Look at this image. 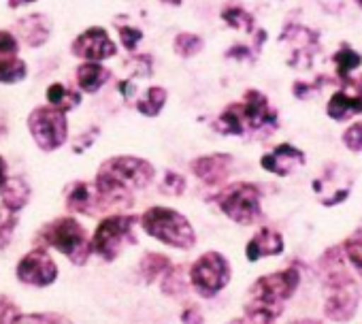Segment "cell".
Returning a JSON list of instances; mask_svg holds the SVG:
<instances>
[{
    "label": "cell",
    "mask_w": 362,
    "mask_h": 324,
    "mask_svg": "<svg viewBox=\"0 0 362 324\" xmlns=\"http://www.w3.org/2000/svg\"><path fill=\"white\" fill-rule=\"evenodd\" d=\"M75 79H77V86L81 92L96 94L111 79V71L103 62H83L77 66Z\"/></svg>",
    "instance_id": "ffe728a7"
},
{
    "label": "cell",
    "mask_w": 362,
    "mask_h": 324,
    "mask_svg": "<svg viewBox=\"0 0 362 324\" xmlns=\"http://www.w3.org/2000/svg\"><path fill=\"white\" fill-rule=\"evenodd\" d=\"M52 37V22L43 13H30L18 22V41H22L26 47L37 50L43 47Z\"/></svg>",
    "instance_id": "e0dca14e"
},
{
    "label": "cell",
    "mask_w": 362,
    "mask_h": 324,
    "mask_svg": "<svg viewBox=\"0 0 362 324\" xmlns=\"http://www.w3.org/2000/svg\"><path fill=\"white\" fill-rule=\"evenodd\" d=\"M7 132V128H5V122H0V137H3Z\"/></svg>",
    "instance_id": "ee69618b"
},
{
    "label": "cell",
    "mask_w": 362,
    "mask_h": 324,
    "mask_svg": "<svg viewBox=\"0 0 362 324\" xmlns=\"http://www.w3.org/2000/svg\"><path fill=\"white\" fill-rule=\"evenodd\" d=\"M7 180H9V173H7V162H5V158L0 156V190H3V186L7 184Z\"/></svg>",
    "instance_id": "ab89813d"
},
{
    "label": "cell",
    "mask_w": 362,
    "mask_h": 324,
    "mask_svg": "<svg viewBox=\"0 0 362 324\" xmlns=\"http://www.w3.org/2000/svg\"><path fill=\"white\" fill-rule=\"evenodd\" d=\"M30 186L22 178H9L0 190V209L20 214L30 203Z\"/></svg>",
    "instance_id": "d6986e66"
},
{
    "label": "cell",
    "mask_w": 362,
    "mask_h": 324,
    "mask_svg": "<svg viewBox=\"0 0 362 324\" xmlns=\"http://www.w3.org/2000/svg\"><path fill=\"white\" fill-rule=\"evenodd\" d=\"M162 5H168V7H181L184 5V0H160Z\"/></svg>",
    "instance_id": "7bdbcfd3"
},
{
    "label": "cell",
    "mask_w": 362,
    "mask_h": 324,
    "mask_svg": "<svg viewBox=\"0 0 362 324\" xmlns=\"http://www.w3.org/2000/svg\"><path fill=\"white\" fill-rule=\"evenodd\" d=\"M141 228L156 241L177 248V250H192L197 245V231L192 222L177 209L170 207H149L139 218Z\"/></svg>",
    "instance_id": "277c9868"
},
{
    "label": "cell",
    "mask_w": 362,
    "mask_h": 324,
    "mask_svg": "<svg viewBox=\"0 0 362 324\" xmlns=\"http://www.w3.org/2000/svg\"><path fill=\"white\" fill-rule=\"evenodd\" d=\"M235 56H237V58H250V56H252V52H250L245 45H235L233 50H228V52H226V58H235Z\"/></svg>",
    "instance_id": "f35d334b"
},
{
    "label": "cell",
    "mask_w": 362,
    "mask_h": 324,
    "mask_svg": "<svg viewBox=\"0 0 362 324\" xmlns=\"http://www.w3.org/2000/svg\"><path fill=\"white\" fill-rule=\"evenodd\" d=\"M66 209L73 214L83 216H98L100 212H107L103 197L98 195L94 182H73L66 190Z\"/></svg>",
    "instance_id": "9a60e30c"
},
{
    "label": "cell",
    "mask_w": 362,
    "mask_h": 324,
    "mask_svg": "<svg viewBox=\"0 0 362 324\" xmlns=\"http://www.w3.org/2000/svg\"><path fill=\"white\" fill-rule=\"evenodd\" d=\"M288 324H324L322 320H315V318H300V320H292Z\"/></svg>",
    "instance_id": "b9f144b4"
},
{
    "label": "cell",
    "mask_w": 362,
    "mask_h": 324,
    "mask_svg": "<svg viewBox=\"0 0 362 324\" xmlns=\"http://www.w3.org/2000/svg\"><path fill=\"white\" fill-rule=\"evenodd\" d=\"M18 222H20V214L0 209V250H5L11 243Z\"/></svg>",
    "instance_id": "f546056e"
},
{
    "label": "cell",
    "mask_w": 362,
    "mask_h": 324,
    "mask_svg": "<svg viewBox=\"0 0 362 324\" xmlns=\"http://www.w3.org/2000/svg\"><path fill=\"white\" fill-rule=\"evenodd\" d=\"M160 290L166 296H184L190 288V277H188V267L186 265H170L164 275L160 277Z\"/></svg>",
    "instance_id": "7402d4cb"
},
{
    "label": "cell",
    "mask_w": 362,
    "mask_h": 324,
    "mask_svg": "<svg viewBox=\"0 0 362 324\" xmlns=\"http://www.w3.org/2000/svg\"><path fill=\"white\" fill-rule=\"evenodd\" d=\"M188 277H190V286L203 299H214L230 284L233 269L224 254L211 250V252H205L203 256H199L188 267Z\"/></svg>",
    "instance_id": "ba28073f"
},
{
    "label": "cell",
    "mask_w": 362,
    "mask_h": 324,
    "mask_svg": "<svg viewBox=\"0 0 362 324\" xmlns=\"http://www.w3.org/2000/svg\"><path fill=\"white\" fill-rule=\"evenodd\" d=\"M222 20L228 26H233V28H245L247 33L254 30V18L245 9H241V7H228V9H224L222 11Z\"/></svg>",
    "instance_id": "4dcf8cb0"
},
{
    "label": "cell",
    "mask_w": 362,
    "mask_h": 324,
    "mask_svg": "<svg viewBox=\"0 0 362 324\" xmlns=\"http://www.w3.org/2000/svg\"><path fill=\"white\" fill-rule=\"evenodd\" d=\"M20 54V41L13 33L0 30V58L7 56H18Z\"/></svg>",
    "instance_id": "8d00e7d4"
},
{
    "label": "cell",
    "mask_w": 362,
    "mask_h": 324,
    "mask_svg": "<svg viewBox=\"0 0 362 324\" xmlns=\"http://www.w3.org/2000/svg\"><path fill=\"white\" fill-rule=\"evenodd\" d=\"M235 158L230 154H209L192 160V173L207 186H220L230 178Z\"/></svg>",
    "instance_id": "5bb4252c"
},
{
    "label": "cell",
    "mask_w": 362,
    "mask_h": 324,
    "mask_svg": "<svg viewBox=\"0 0 362 324\" xmlns=\"http://www.w3.org/2000/svg\"><path fill=\"white\" fill-rule=\"evenodd\" d=\"M117 33H119V41L124 45L126 52H134L139 41L143 39V30L141 28H134V26H128V24H122V26H115Z\"/></svg>",
    "instance_id": "836d02e7"
},
{
    "label": "cell",
    "mask_w": 362,
    "mask_h": 324,
    "mask_svg": "<svg viewBox=\"0 0 362 324\" xmlns=\"http://www.w3.org/2000/svg\"><path fill=\"white\" fill-rule=\"evenodd\" d=\"M71 54L86 62H103L117 54V45L105 28L92 26L71 43Z\"/></svg>",
    "instance_id": "7c38bea8"
},
{
    "label": "cell",
    "mask_w": 362,
    "mask_h": 324,
    "mask_svg": "<svg viewBox=\"0 0 362 324\" xmlns=\"http://www.w3.org/2000/svg\"><path fill=\"white\" fill-rule=\"evenodd\" d=\"M28 77V64L20 56L0 58V83H20Z\"/></svg>",
    "instance_id": "4316f807"
},
{
    "label": "cell",
    "mask_w": 362,
    "mask_h": 324,
    "mask_svg": "<svg viewBox=\"0 0 362 324\" xmlns=\"http://www.w3.org/2000/svg\"><path fill=\"white\" fill-rule=\"evenodd\" d=\"M35 248H54L77 267H83L92 256L88 231L73 216H62L45 222L35 235Z\"/></svg>",
    "instance_id": "3957f363"
},
{
    "label": "cell",
    "mask_w": 362,
    "mask_h": 324,
    "mask_svg": "<svg viewBox=\"0 0 362 324\" xmlns=\"http://www.w3.org/2000/svg\"><path fill=\"white\" fill-rule=\"evenodd\" d=\"M326 111H328V117H332L337 122H343L356 113H362V79L354 83L351 92L341 90V92L332 94Z\"/></svg>",
    "instance_id": "ac0fdd59"
},
{
    "label": "cell",
    "mask_w": 362,
    "mask_h": 324,
    "mask_svg": "<svg viewBox=\"0 0 362 324\" xmlns=\"http://www.w3.org/2000/svg\"><path fill=\"white\" fill-rule=\"evenodd\" d=\"M58 265L52 258V254L45 248H33L28 254H24L16 267V277L35 288L52 286L58 279Z\"/></svg>",
    "instance_id": "8fae6325"
},
{
    "label": "cell",
    "mask_w": 362,
    "mask_h": 324,
    "mask_svg": "<svg viewBox=\"0 0 362 324\" xmlns=\"http://www.w3.org/2000/svg\"><path fill=\"white\" fill-rule=\"evenodd\" d=\"M47 105L62 111V113H69L73 109H77L81 105V94L77 90H71L66 88L64 83H52L47 88Z\"/></svg>",
    "instance_id": "603a6c76"
},
{
    "label": "cell",
    "mask_w": 362,
    "mask_h": 324,
    "mask_svg": "<svg viewBox=\"0 0 362 324\" xmlns=\"http://www.w3.org/2000/svg\"><path fill=\"white\" fill-rule=\"evenodd\" d=\"M216 203L228 220H233L241 226L258 224L264 218L262 192L256 184H250V182H235V184L226 186L216 197Z\"/></svg>",
    "instance_id": "8992f818"
},
{
    "label": "cell",
    "mask_w": 362,
    "mask_h": 324,
    "mask_svg": "<svg viewBox=\"0 0 362 324\" xmlns=\"http://www.w3.org/2000/svg\"><path fill=\"white\" fill-rule=\"evenodd\" d=\"M134 224H139V216L134 214H111V216H105L90 243H92V252H96L103 260L107 262H113L126 245H134L136 243V237L132 233Z\"/></svg>",
    "instance_id": "5b68a950"
},
{
    "label": "cell",
    "mask_w": 362,
    "mask_h": 324,
    "mask_svg": "<svg viewBox=\"0 0 362 324\" xmlns=\"http://www.w3.org/2000/svg\"><path fill=\"white\" fill-rule=\"evenodd\" d=\"M305 151L294 147L292 143H281L277 145L275 149L267 151L262 158H260V167L267 171V173H273V175H279V178H286L290 175L294 169L303 167L305 165Z\"/></svg>",
    "instance_id": "4fadbf2b"
},
{
    "label": "cell",
    "mask_w": 362,
    "mask_h": 324,
    "mask_svg": "<svg viewBox=\"0 0 362 324\" xmlns=\"http://www.w3.org/2000/svg\"><path fill=\"white\" fill-rule=\"evenodd\" d=\"M20 316L22 309L9 296H0V324H16Z\"/></svg>",
    "instance_id": "d590c367"
},
{
    "label": "cell",
    "mask_w": 362,
    "mask_h": 324,
    "mask_svg": "<svg viewBox=\"0 0 362 324\" xmlns=\"http://www.w3.org/2000/svg\"><path fill=\"white\" fill-rule=\"evenodd\" d=\"M181 322L184 324H205L203 311L199 309V305H190L181 311Z\"/></svg>",
    "instance_id": "74e56055"
},
{
    "label": "cell",
    "mask_w": 362,
    "mask_h": 324,
    "mask_svg": "<svg viewBox=\"0 0 362 324\" xmlns=\"http://www.w3.org/2000/svg\"><path fill=\"white\" fill-rule=\"evenodd\" d=\"M341 245V250H343V256H345V260L351 265V269L356 271V275L360 277V282H362V222L356 226V231L343 241V243H339Z\"/></svg>",
    "instance_id": "484cf974"
},
{
    "label": "cell",
    "mask_w": 362,
    "mask_h": 324,
    "mask_svg": "<svg viewBox=\"0 0 362 324\" xmlns=\"http://www.w3.org/2000/svg\"><path fill=\"white\" fill-rule=\"evenodd\" d=\"M205 47V41L194 35V33H179L175 39H173V50L179 58H194L203 52Z\"/></svg>",
    "instance_id": "83f0119b"
},
{
    "label": "cell",
    "mask_w": 362,
    "mask_h": 324,
    "mask_svg": "<svg viewBox=\"0 0 362 324\" xmlns=\"http://www.w3.org/2000/svg\"><path fill=\"white\" fill-rule=\"evenodd\" d=\"M186 188H188V182H186L184 175H179L175 171H166L164 173V180H162V186H160L162 192H166L170 197H181V195L186 192Z\"/></svg>",
    "instance_id": "d6a6232c"
},
{
    "label": "cell",
    "mask_w": 362,
    "mask_h": 324,
    "mask_svg": "<svg viewBox=\"0 0 362 324\" xmlns=\"http://www.w3.org/2000/svg\"><path fill=\"white\" fill-rule=\"evenodd\" d=\"M37 0H9V7L11 9H18V7H24V5H33Z\"/></svg>",
    "instance_id": "60d3db41"
},
{
    "label": "cell",
    "mask_w": 362,
    "mask_h": 324,
    "mask_svg": "<svg viewBox=\"0 0 362 324\" xmlns=\"http://www.w3.org/2000/svg\"><path fill=\"white\" fill-rule=\"evenodd\" d=\"M28 132L41 151H56L69 139L66 113L45 105L37 107L28 115Z\"/></svg>",
    "instance_id": "9c48e42d"
},
{
    "label": "cell",
    "mask_w": 362,
    "mask_h": 324,
    "mask_svg": "<svg viewBox=\"0 0 362 324\" xmlns=\"http://www.w3.org/2000/svg\"><path fill=\"white\" fill-rule=\"evenodd\" d=\"M317 271L324 286V316L339 324L349 322L360 307V286L345 265L341 245H332L320 256Z\"/></svg>",
    "instance_id": "7a4b0ae2"
},
{
    "label": "cell",
    "mask_w": 362,
    "mask_h": 324,
    "mask_svg": "<svg viewBox=\"0 0 362 324\" xmlns=\"http://www.w3.org/2000/svg\"><path fill=\"white\" fill-rule=\"evenodd\" d=\"M356 3H358V5H360V7H362V0H356Z\"/></svg>",
    "instance_id": "f6af8a7d"
},
{
    "label": "cell",
    "mask_w": 362,
    "mask_h": 324,
    "mask_svg": "<svg viewBox=\"0 0 362 324\" xmlns=\"http://www.w3.org/2000/svg\"><path fill=\"white\" fill-rule=\"evenodd\" d=\"M343 145L349 151H362V122L351 124L345 132H343Z\"/></svg>",
    "instance_id": "e575fe53"
},
{
    "label": "cell",
    "mask_w": 362,
    "mask_h": 324,
    "mask_svg": "<svg viewBox=\"0 0 362 324\" xmlns=\"http://www.w3.org/2000/svg\"><path fill=\"white\" fill-rule=\"evenodd\" d=\"M298 286H300V271L296 267H286L281 271H273L258 277L250 288L247 303L284 313L286 303L294 296Z\"/></svg>",
    "instance_id": "52a82bcc"
},
{
    "label": "cell",
    "mask_w": 362,
    "mask_h": 324,
    "mask_svg": "<svg viewBox=\"0 0 362 324\" xmlns=\"http://www.w3.org/2000/svg\"><path fill=\"white\" fill-rule=\"evenodd\" d=\"M286 250V241L281 237L279 231L275 228H260L245 245V256L250 262H256L260 258H269V256H279Z\"/></svg>",
    "instance_id": "2e32d148"
},
{
    "label": "cell",
    "mask_w": 362,
    "mask_h": 324,
    "mask_svg": "<svg viewBox=\"0 0 362 324\" xmlns=\"http://www.w3.org/2000/svg\"><path fill=\"white\" fill-rule=\"evenodd\" d=\"M334 64H337V71H339V77L343 79V81H347V75L354 71V69H358L360 64H362V58H360V54L358 52H354L349 45H343L337 54H334Z\"/></svg>",
    "instance_id": "f1b7e54d"
},
{
    "label": "cell",
    "mask_w": 362,
    "mask_h": 324,
    "mask_svg": "<svg viewBox=\"0 0 362 324\" xmlns=\"http://www.w3.org/2000/svg\"><path fill=\"white\" fill-rule=\"evenodd\" d=\"M156 178L149 160L139 156H111L96 171L94 186L105 201L107 212L132 205V195L147 188Z\"/></svg>",
    "instance_id": "6da1fadb"
},
{
    "label": "cell",
    "mask_w": 362,
    "mask_h": 324,
    "mask_svg": "<svg viewBox=\"0 0 362 324\" xmlns=\"http://www.w3.org/2000/svg\"><path fill=\"white\" fill-rule=\"evenodd\" d=\"M351 184H354V180H349V178H343L341 182H334V184H332V180H330V175H328V171H326L320 180L313 182V190L317 192L322 205L332 207V205L343 203V201L349 197Z\"/></svg>",
    "instance_id": "44dd1931"
},
{
    "label": "cell",
    "mask_w": 362,
    "mask_h": 324,
    "mask_svg": "<svg viewBox=\"0 0 362 324\" xmlns=\"http://www.w3.org/2000/svg\"><path fill=\"white\" fill-rule=\"evenodd\" d=\"M241 122L245 134H271L277 130V111L269 105V98L258 90H247L243 100H239Z\"/></svg>",
    "instance_id": "30bf717a"
},
{
    "label": "cell",
    "mask_w": 362,
    "mask_h": 324,
    "mask_svg": "<svg viewBox=\"0 0 362 324\" xmlns=\"http://www.w3.org/2000/svg\"><path fill=\"white\" fill-rule=\"evenodd\" d=\"M16 324H75L71 318L62 316V313H49V311H41V313H22Z\"/></svg>",
    "instance_id": "1f68e13d"
},
{
    "label": "cell",
    "mask_w": 362,
    "mask_h": 324,
    "mask_svg": "<svg viewBox=\"0 0 362 324\" xmlns=\"http://www.w3.org/2000/svg\"><path fill=\"white\" fill-rule=\"evenodd\" d=\"M166 100H168V92H166L162 86H151V88H147L145 96L136 100L134 107H136V111H139L141 115H145V117H156V115H160V111L164 109Z\"/></svg>",
    "instance_id": "d4e9b609"
},
{
    "label": "cell",
    "mask_w": 362,
    "mask_h": 324,
    "mask_svg": "<svg viewBox=\"0 0 362 324\" xmlns=\"http://www.w3.org/2000/svg\"><path fill=\"white\" fill-rule=\"evenodd\" d=\"M170 258L158 252H147L141 262H139V273L145 279V284H153L156 279H160L164 275V271L170 267Z\"/></svg>",
    "instance_id": "cb8c5ba5"
}]
</instances>
